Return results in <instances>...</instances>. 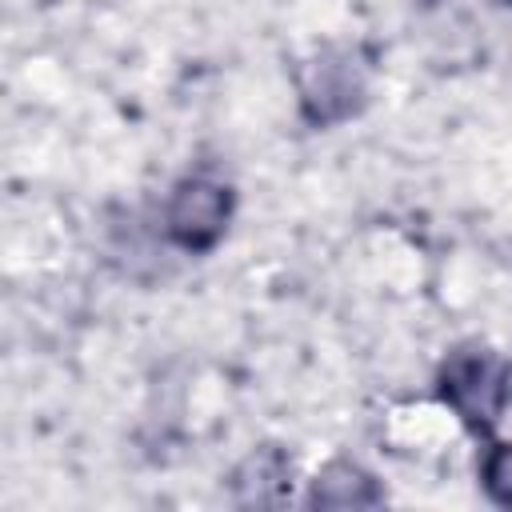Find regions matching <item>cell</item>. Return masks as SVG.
<instances>
[{
	"label": "cell",
	"instance_id": "cell-1",
	"mask_svg": "<svg viewBox=\"0 0 512 512\" xmlns=\"http://www.w3.org/2000/svg\"><path fill=\"white\" fill-rule=\"evenodd\" d=\"M436 396L472 436H492L512 400V364L488 344H456L436 368Z\"/></svg>",
	"mask_w": 512,
	"mask_h": 512
},
{
	"label": "cell",
	"instance_id": "cell-2",
	"mask_svg": "<svg viewBox=\"0 0 512 512\" xmlns=\"http://www.w3.org/2000/svg\"><path fill=\"white\" fill-rule=\"evenodd\" d=\"M300 120L312 128H336L364 112L372 92V68L356 48H316L296 64Z\"/></svg>",
	"mask_w": 512,
	"mask_h": 512
},
{
	"label": "cell",
	"instance_id": "cell-3",
	"mask_svg": "<svg viewBox=\"0 0 512 512\" xmlns=\"http://www.w3.org/2000/svg\"><path fill=\"white\" fill-rule=\"evenodd\" d=\"M232 216H236L232 184L220 176H208V172H188L168 188L160 224H164V236L172 248H180L188 256H204L228 236Z\"/></svg>",
	"mask_w": 512,
	"mask_h": 512
},
{
	"label": "cell",
	"instance_id": "cell-4",
	"mask_svg": "<svg viewBox=\"0 0 512 512\" xmlns=\"http://www.w3.org/2000/svg\"><path fill=\"white\" fill-rule=\"evenodd\" d=\"M292 476H296V460H292L288 448H280V444H256L228 472V492L244 508H252V504L256 508L284 504L292 496Z\"/></svg>",
	"mask_w": 512,
	"mask_h": 512
},
{
	"label": "cell",
	"instance_id": "cell-5",
	"mask_svg": "<svg viewBox=\"0 0 512 512\" xmlns=\"http://www.w3.org/2000/svg\"><path fill=\"white\" fill-rule=\"evenodd\" d=\"M304 504L308 508H376V504H384V488L360 460L332 456L308 480Z\"/></svg>",
	"mask_w": 512,
	"mask_h": 512
},
{
	"label": "cell",
	"instance_id": "cell-6",
	"mask_svg": "<svg viewBox=\"0 0 512 512\" xmlns=\"http://www.w3.org/2000/svg\"><path fill=\"white\" fill-rule=\"evenodd\" d=\"M476 472L484 496L500 508H512V440H484Z\"/></svg>",
	"mask_w": 512,
	"mask_h": 512
},
{
	"label": "cell",
	"instance_id": "cell-7",
	"mask_svg": "<svg viewBox=\"0 0 512 512\" xmlns=\"http://www.w3.org/2000/svg\"><path fill=\"white\" fill-rule=\"evenodd\" d=\"M496 4H504V8H512V0H496Z\"/></svg>",
	"mask_w": 512,
	"mask_h": 512
}]
</instances>
